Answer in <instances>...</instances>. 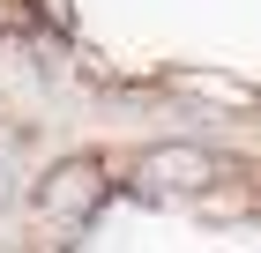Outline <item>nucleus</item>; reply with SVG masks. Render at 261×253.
<instances>
[{"mask_svg":"<svg viewBox=\"0 0 261 253\" xmlns=\"http://www.w3.org/2000/svg\"><path fill=\"white\" fill-rule=\"evenodd\" d=\"M90 194H97V172H90V164H67L60 179H45V209L53 216H82Z\"/></svg>","mask_w":261,"mask_h":253,"instance_id":"1","label":"nucleus"},{"mask_svg":"<svg viewBox=\"0 0 261 253\" xmlns=\"http://www.w3.org/2000/svg\"><path fill=\"white\" fill-rule=\"evenodd\" d=\"M149 186H209V156L201 149H157L149 156Z\"/></svg>","mask_w":261,"mask_h":253,"instance_id":"2","label":"nucleus"}]
</instances>
